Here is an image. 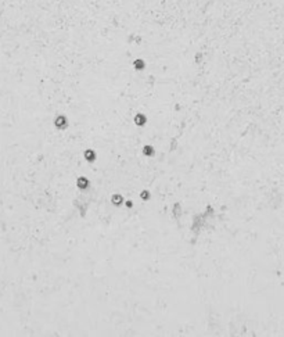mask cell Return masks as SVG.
Returning a JSON list of instances; mask_svg holds the SVG:
<instances>
[{
  "label": "cell",
  "mask_w": 284,
  "mask_h": 337,
  "mask_svg": "<svg viewBox=\"0 0 284 337\" xmlns=\"http://www.w3.org/2000/svg\"><path fill=\"white\" fill-rule=\"evenodd\" d=\"M180 209H182V208H180V205H179V204H175V205H173V215H175V216H179V215H180V212H182Z\"/></svg>",
  "instance_id": "7"
},
{
  "label": "cell",
  "mask_w": 284,
  "mask_h": 337,
  "mask_svg": "<svg viewBox=\"0 0 284 337\" xmlns=\"http://www.w3.org/2000/svg\"><path fill=\"white\" fill-rule=\"evenodd\" d=\"M85 160L89 164H93L96 160H97V154H96V151H93V150H86L85 151Z\"/></svg>",
  "instance_id": "4"
},
{
  "label": "cell",
  "mask_w": 284,
  "mask_h": 337,
  "mask_svg": "<svg viewBox=\"0 0 284 337\" xmlns=\"http://www.w3.org/2000/svg\"><path fill=\"white\" fill-rule=\"evenodd\" d=\"M54 126H55V129H58V131H64V129H67V126H68L67 117L65 115H58L57 118L54 119Z\"/></svg>",
  "instance_id": "1"
},
{
  "label": "cell",
  "mask_w": 284,
  "mask_h": 337,
  "mask_svg": "<svg viewBox=\"0 0 284 337\" xmlns=\"http://www.w3.org/2000/svg\"><path fill=\"white\" fill-rule=\"evenodd\" d=\"M89 186H90V182H89L88 178H85V176H79V178L76 179V187H78L79 190H88Z\"/></svg>",
  "instance_id": "2"
},
{
  "label": "cell",
  "mask_w": 284,
  "mask_h": 337,
  "mask_svg": "<svg viewBox=\"0 0 284 337\" xmlns=\"http://www.w3.org/2000/svg\"><path fill=\"white\" fill-rule=\"evenodd\" d=\"M140 197H141L143 200H146V201H147V200H150V193H149L147 190H143V191L140 193Z\"/></svg>",
  "instance_id": "8"
},
{
  "label": "cell",
  "mask_w": 284,
  "mask_h": 337,
  "mask_svg": "<svg viewBox=\"0 0 284 337\" xmlns=\"http://www.w3.org/2000/svg\"><path fill=\"white\" fill-rule=\"evenodd\" d=\"M133 122H135L136 126H144L146 125V122H147V118H146V115H143V114H136Z\"/></svg>",
  "instance_id": "3"
},
{
  "label": "cell",
  "mask_w": 284,
  "mask_h": 337,
  "mask_svg": "<svg viewBox=\"0 0 284 337\" xmlns=\"http://www.w3.org/2000/svg\"><path fill=\"white\" fill-rule=\"evenodd\" d=\"M136 68H143V65H141V61H136Z\"/></svg>",
  "instance_id": "10"
},
{
  "label": "cell",
  "mask_w": 284,
  "mask_h": 337,
  "mask_svg": "<svg viewBox=\"0 0 284 337\" xmlns=\"http://www.w3.org/2000/svg\"><path fill=\"white\" fill-rule=\"evenodd\" d=\"M111 203H112L115 207H119V205H121V204L123 203V197H122V194H118V193L112 194V196H111Z\"/></svg>",
  "instance_id": "5"
},
{
  "label": "cell",
  "mask_w": 284,
  "mask_h": 337,
  "mask_svg": "<svg viewBox=\"0 0 284 337\" xmlns=\"http://www.w3.org/2000/svg\"><path fill=\"white\" fill-rule=\"evenodd\" d=\"M154 147H151V146H144L143 147V154L144 156H147V157H151V156H154Z\"/></svg>",
  "instance_id": "6"
},
{
  "label": "cell",
  "mask_w": 284,
  "mask_h": 337,
  "mask_svg": "<svg viewBox=\"0 0 284 337\" xmlns=\"http://www.w3.org/2000/svg\"><path fill=\"white\" fill-rule=\"evenodd\" d=\"M126 207H128V208H132V207H133V203H132L130 200H129V201L126 203Z\"/></svg>",
  "instance_id": "9"
}]
</instances>
